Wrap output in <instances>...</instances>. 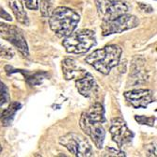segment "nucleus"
Wrapping results in <instances>:
<instances>
[{
    "instance_id": "nucleus-5",
    "label": "nucleus",
    "mask_w": 157,
    "mask_h": 157,
    "mask_svg": "<svg viewBox=\"0 0 157 157\" xmlns=\"http://www.w3.org/2000/svg\"><path fill=\"white\" fill-rule=\"evenodd\" d=\"M97 11L103 21H110L127 13L128 6L121 0H95Z\"/></svg>"
},
{
    "instance_id": "nucleus-4",
    "label": "nucleus",
    "mask_w": 157,
    "mask_h": 157,
    "mask_svg": "<svg viewBox=\"0 0 157 157\" xmlns=\"http://www.w3.org/2000/svg\"><path fill=\"white\" fill-rule=\"evenodd\" d=\"M59 143L75 156L90 157L93 155L92 148L88 139L79 134H66L59 138Z\"/></svg>"
},
{
    "instance_id": "nucleus-7",
    "label": "nucleus",
    "mask_w": 157,
    "mask_h": 157,
    "mask_svg": "<svg viewBox=\"0 0 157 157\" xmlns=\"http://www.w3.org/2000/svg\"><path fill=\"white\" fill-rule=\"evenodd\" d=\"M0 38L15 46L24 56H28V46L22 31L15 25L0 23Z\"/></svg>"
},
{
    "instance_id": "nucleus-14",
    "label": "nucleus",
    "mask_w": 157,
    "mask_h": 157,
    "mask_svg": "<svg viewBox=\"0 0 157 157\" xmlns=\"http://www.w3.org/2000/svg\"><path fill=\"white\" fill-rule=\"evenodd\" d=\"M90 120L97 121V122H101L104 123L105 121V108L104 106L99 104L95 103L92 105L87 111L84 112Z\"/></svg>"
},
{
    "instance_id": "nucleus-11",
    "label": "nucleus",
    "mask_w": 157,
    "mask_h": 157,
    "mask_svg": "<svg viewBox=\"0 0 157 157\" xmlns=\"http://www.w3.org/2000/svg\"><path fill=\"white\" fill-rule=\"evenodd\" d=\"M75 86L78 92L82 96L87 98L93 96L98 91V85L94 77L88 72L80 78L76 79Z\"/></svg>"
},
{
    "instance_id": "nucleus-6",
    "label": "nucleus",
    "mask_w": 157,
    "mask_h": 157,
    "mask_svg": "<svg viewBox=\"0 0 157 157\" xmlns=\"http://www.w3.org/2000/svg\"><path fill=\"white\" fill-rule=\"evenodd\" d=\"M139 25L138 19L130 14H123V15L115 18L110 21H103L101 25L102 32L104 36H108L111 34L121 33L123 31L132 29Z\"/></svg>"
},
{
    "instance_id": "nucleus-21",
    "label": "nucleus",
    "mask_w": 157,
    "mask_h": 157,
    "mask_svg": "<svg viewBox=\"0 0 157 157\" xmlns=\"http://www.w3.org/2000/svg\"><path fill=\"white\" fill-rule=\"evenodd\" d=\"M25 6L29 10L39 9V0H25Z\"/></svg>"
},
{
    "instance_id": "nucleus-12",
    "label": "nucleus",
    "mask_w": 157,
    "mask_h": 157,
    "mask_svg": "<svg viewBox=\"0 0 157 157\" xmlns=\"http://www.w3.org/2000/svg\"><path fill=\"white\" fill-rule=\"evenodd\" d=\"M62 71L64 78L66 80H71L75 78L78 79L87 73L86 70L81 68L72 59H66L62 61Z\"/></svg>"
},
{
    "instance_id": "nucleus-17",
    "label": "nucleus",
    "mask_w": 157,
    "mask_h": 157,
    "mask_svg": "<svg viewBox=\"0 0 157 157\" xmlns=\"http://www.w3.org/2000/svg\"><path fill=\"white\" fill-rule=\"evenodd\" d=\"M51 7H52V3L51 0H40L39 2V8L40 10L41 15L47 17L50 15L51 13Z\"/></svg>"
},
{
    "instance_id": "nucleus-15",
    "label": "nucleus",
    "mask_w": 157,
    "mask_h": 157,
    "mask_svg": "<svg viewBox=\"0 0 157 157\" xmlns=\"http://www.w3.org/2000/svg\"><path fill=\"white\" fill-rule=\"evenodd\" d=\"M21 108V105L18 103H12L10 104L6 109H4L0 113V121L4 126H9L12 123L14 119V115L16 112Z\"/></svg>"
},
{
    "instance_id": "nucleus-3",
    "label": "nucleus",
    "mask_w": 157,
    "mask_h": 157,
    "mask_svg": "<svg viewBox=\"0 0 157 157\" xmlns=\"http://www.w3.org/2000/svg\"><path fill=\"white\" fill-rule=\"evenodd\" d=\"M62 44L68 53L84 54L96 44V35L92 30L82 29L64 38Z\"/></svg>"
},
{
    "instance_id": "nucleus-19",
    "label": "nucleus",
    "mask_w": 157,
    "mask_h": 157,
    "mask_svg": "<svg viewBox=\"0 0 157 157\" xmlns=\"http://www.w3.org/2000/svg\"><path fill=\"white\" fill-rule=\"evenodd\" d=\"M136 121L140 124H146L150 126L154 125L155 118L154 117H145V116H136Z\"/></svg>"
},
{
    "instance_id": "nucleus-16",
    "label": "nucleus",
    "mask_w": 157,
    "mask_h": 157,
    "mask_svg": "<svg viewBox=\"0 0 157 157\" xmlns=\"http://www.w3.org/2000/svg\"><path fill=\"white\" fill-rule=\"evenodd\" d=\"M10 101V96L7 86L0 80V107L6 105Z\"/></svg>"
},
{
    "instance_id": "nucleus-23",
    "label": "nucleus",
    "mask_w": 157,
    "mask_h": 157,
    "mask_svg": "<svg viewBox=\"0 0 157 157\" xmlns=\"http://www.w3.org/2000/svg\"><path fill=\"white\" fill-rule=\"evenodd\" d=\"M1 151H2V147H1V145H0V152H1Z\"/></svg>"
},
{
    "instance_id": "nucleus-9",
    "label": "nucleus",
    "mask_w": 157,
    "mask_h": 157,
    "mask_svg": "<svg viewBox=\"0 0 157 157\" xmlns=\"http://www.w3.org/2000/svg\"><path fill=\"white\" fill-rule=\"evenodd\" d=\"M109 130L113 141L116 142L119 148L130 143L134 137V134L128 128L126 122L121 118H116L111 121Z\"/></svg>"
},
{
    "instance_id": "nucleus-22",
    "label": "nucleus",
    "mask_w": 157,
    "mask_h": 157,
    "mask_svg": "<svg viewBox=\"0 0 157 157\" xmlns=\"http://www.w3.org/2000/svg\"><path fill=\"white\" fill-rule=\"evenodd\" d=\"M0 18L5 19V20H7V21H11V20H12L11 16L10 15V14H9L1 6H0Z\"/></svg>"
},
{
    "instance_id": "nucleus-10",
    "label": "nucleus",
    "mask_w": 157,
    "mask_h": 157,
    "mask_svg": "<svg viewBox=\"0 0 157 157\" xmlns=\"http://www.w3.org/2000/svg\"><path fill=\"white\" fill-rule=\"evenodd\" d=\"M124 97L135 108H146L153 102V94L150 90H134L125 92Z\"/></svg>"
},
{
    "instance_id": "nucleus-18",
    "label": "nucleus",
    "mask_w": 157,
    "mask_h": 157,
    "mask_svg": "<svg viewBox=\"0 0 157 157\" xmlns=\"http://www.w3.org/2000/svg\"><path fill=\"white\" fill-rule=\"evenodd\" d=\"M13 56H14V51L11 48L0 44V58L10 59L13 58Z\"/></svg>"
},
{
    "instance_id": "nucleus-8",
    "label": "nucleus",
    "mask_w": 157,
    "mask_h": 157,
    "mask_svg": "<svg viewBox=\"0 0 157 157\" xmlns=\"http://www.w3.org/2000/svg\"><path fill=\"white\" fill-rule=\"evenodd\" d=\"M80 127L83 132L89 136L98 149H102L105 138V131L101 122L90 120L83 112L80 118Z\"/></svg>"
},
{
    "instance_id": "nucleus-20",
    "label": "nucleus",
    "mask_w": 157,
    "mask_h": 157,
    "mask_svg": "<svg viewBox=\"0 0 157 157\" xmlns=\"http://www.w3.org/2000/svg\"><path fill=\"white\" fill-rule=\"evenodd\" d=\"M103 155L104 156H126V154L123 151L113 148H107Z\"/></svg>"
},
{
    "instance_id": "nucleus-1",
    "label": "nucleus",
    "mask_w": 157,
    "mask_h": 157,
    "mask_svg": "<svg viewBox=\"0 0 157 157\" xmlns=\"http://www.w3.org/2000/svg\"><path fill=\"white\" fill-rule=\"evenodd\" d=\"M79 21V14L74 10L66 7H59L52 11L49 25L56 36L66 38L75 31Z\"/></svg>"
},
{
    "instance_id": "nucleus-13",
    "label": "nucleus",
    "mask_w": 157,
    "mask_h": 157,
    "mask_svg": "<svg viewBox=\"0 0 157 157\" xmlns=\"http://www.w3.org/2000/svg\"><path fill=\"white\" fill-rule=\"evenodd\" d=\"M7 1L9 2V6L11 9L16 20L23 25H29L27 14L24 8L23 0H7Z\"/></svg>"
},
{
    "instance_id": "nucleus-2",
    "label": "nucleus",
    "mask_w": 157,
    "mask_h": 157,
    "mask_svg": "<svg viewBox=\"0 0 157 157\" xmlns=\"http://www.w3.org/2000/svg\"><path fill=\"white\" fill-rule=\"evenodd\" d=\"M121 53L122 50L118 45H106L104 48L95 50L88 56L86 62L91 65L98 72L106 75L110 73L112 68L119 64Z\"/></svg>"
}]
</instances>
